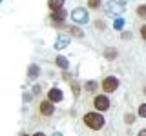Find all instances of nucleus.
Returning <instances> with one entry per match:
<instances>
[{"label":"nucleus","mask_w":146,"mask_h":136,"mask_svg":"<svg viewBox=\"0 0 146 136\" xmlns=\"http://www.w3.org/2000/svg\"><path fill=\"white\" fill-rule=\"evenodd\" d=\"M71 18H73V22H77V24H86V22L90 20L88 9H84V7H75V9L71 11Z\"/></svg>","instance_id":"nucleus-3"},{"label":"nucleus","mask_w":146,"mask_h":136,"mask_svg":"<svg viewBox=\"0 0 146 136\" xmlns=\"http://www.w3.org/2000/svg\"><path fill=\"white\" fill-rule=\"evenodd\" d=\"M126 4L128 0H110V2L104 4V13L110 16H117V15H122L126 9Z\"/></svg>","instance_id":"nucleus-1"},{"label":"nucleus","mask_w":146,"mask_h":136,"mask_svg":"<svg viewBox=\"0 0 146 136\" xmlns=\"http://www.w3.org/2000/svg\"><path fill=\"white\" fill-rule=\"evenodd\" d=\"M137 16H139V18H144V20H146V4H143V6L137 7Z\"/></svg>","instance_id":"nucleus-17"},{"label":"nucleus","mask_w":146,"mask_h":136,"mask_svg":"<svg viewBox=\"0 0 146 136\" xmlns=\"http://www.w3.org/2000/svg\"><path fill=\"white\" fill-rule=\"evenodd\" d=\"M71 93H73V96H79V93H80V85L79 84H77V82H73V84H71Z\"/></svg>","instance_id":"nucleus-18"},{"label":"nucleus","mask_w":146,"mask_h":136,"mask_svg":"<svg viewBox=\"0 0 146 136\" xmlns=\"http://www.w3.org/2000/svg\"><path fill=\"white\" fill-rule=\"evenodd\" d=\"M97 82H95V80H90V82H86V84H84V89L86 91H88V93H93V91L95 89H97Z\"/></svg>","instance_id":"nucleus-14"},{"label":"nucleus","mask_w":146,"mask_h":136,"mask_svg":"<svg viewBox=\"0 0 146 136\" xmlns=\"http://www.w3.org/2000/svg\"><path fill=\"white\" fill-rule=\"evenodd\" d=\"M97 27H99V29H104V27H106V24H104L102 20H97Z\"/></svg>","instance_id":"nucleus-23"},{"label":"nucleus","mask_w":146,"mask_h":136,"mask_svg":"<svg viewBox=\"0 0 146 136\" xmlns=\"http://www.w3.org/2000/svg\"><path fill=\"white\" fill-rule=\"evenodd\" d=\"M20 136H29V134H26V133H22V134H20Z\"/></svg>","instance_id":"nucleus-30"},{"label":"nucleus","mask_w":146,"mask_h":136,"mask_svg":"<svg viewBox=\"0 0 146 136\" xmlns=\"http://www.w3.org/2000/svg\"><path fill=\"white\" fill-rule=\"evenodd\" d=\"M133 122H135V114H133V112H126V114H124V124L131 125Z\"/></svg>","instance_id":"nucleus-16"},{"label":"nucleus","mask_w":146,"mask_h":136,"mask_svg":"<svg viewBox=\"0 0 146 136\" xmlns=\"http://www.w3.org/2000/svg\"><path fill=\"white\" fill-rule=\"evenodd\" d=\"M104 58H106V60H115L117 58V49L115 47H106L104 49Z\"/></svg>","instance_id":"nucleus-12"},{"label":"nucleus","mask_w":146,"mask_h":136,"mask_svg":"<svg viewBox=\"0 0 146 136\" xmlns=\"http://www.w3.org/2000/svg\"><path fill=\"white\" fill-rule=\"evenodd\" d=\"M141 36H143V40H146V24L141 27Z\"/></svg>","instance_id":"nucleus-22"},{"label":"nucleus","mask_w":146,"mask_h":136,"mask_svg":"<svg viewBox=\"0 0 146 136\" xmlns=\"http://www.w3.org/2000/svg\"><path fill=\"white\" fill-rule=\"evenodd\" d=\"M0 2H4V0H0Z\"/></svg>","instance_id":"nucleus-32"},{"label":"nucleus","mask_w":146,"mask_h":136,"mask_svg":"<svg viewBox=\"0 0 146 136\" xmlns=\"http://www.w3.org/2000/svg\"><path fill=\"white\" fill-rule=\"evenodd\" d=\"M62 98H64V94H62V91L60 89H49V93H48V100H51V102H62Z\"/></svg>","instance_id":"nucleus-8"},{"label":"nucleus","mask_w":146,"mask_h":136,"mask_svg":"<svg viewBox=\"0 0 146 136\" xmlns=\"http://www.w3.org/2000/svg\"><path fill=\"white\" fill-rule=\"evenodd\" d=\"M33 93H35V94H38V93H40V85H35V89H33Z\"/></svg>","instance_id":"nucleus-25"},{"label":"nucleus","mask_w":146,"mask_h":136,"mask_svg":"<svg viewBox=\"0 0 146 136\" xmlns=\"http://www.w3.org/2000/svg\"><path fill=\"white\" fill-rule=\"evenodd\" d=\"M139 116H143V118H146V103H143V105L139 107Z\"/></svg>","instance_id":"nucleus-21"},{"label":"nucleus","mask_w":146,"mask_h":136,"mask_svg":"<svg viewBox=\"0 0 146 136\" xmlns=\"http://www.w3.org/2000/svg\"><path fill=\"white\" fill-rule=\"evenodd\" d=\"M38 75H40V67L36 65V63H31V65L27 67V78L35 80V78H38Z\"/></svg>","instance_id":"nucleus-9"},{"label":"nucleus","mask_w":146,"mask_h":136,"mask_svg":"<svg viewBox=\"0 0 146 136\" xmlns=\"http://www.w3.org/2000/svg\"><path fill=\"white\" fill-rule=\"evenodd\" d=\"M93 105H95L97 111H108L110 109V100H108L106 94H99V96H95V100H93Z\"/></svg>","instance_id":"nucleus-5"},{"label":"nucleus","mask_w":146,"mask_h":136,"mask_svg":"<svg viewBox=\"0 0 146 136\" xmlns=\"http://www.w3.org/2000/svg\"><path fill=\"white\" fill-rule=\"evenodd\" d=\"M119 87V80L115 76H108V78L102 80V91L104 93H113V91H117Z\"/></svg>","instance_id":"nucleus-4"},{"label":"nucleus","mask_w":146,"mask_h":136,"mask_svg":"<svg viewBox=\"0 0 146 136\" xmlns=\"http://www.w3.org/2000/svg\"><path fill=\"white\" fill-rule=\"evenodd\" d=\"M113 27H115L117 31H121L122 27H124V20H122V18H115V22H113Z\"/></svg>","instance_id":"nucleus-19"},{"label":"nucleus","mask_w":146,"mask_h":136,"mask_svg":"<svg viewBox=\"0 0 146 136\" xmlns=\"http://www.w3.org/2000/svg\"><path fill=\"white\" fill-rule=\"evenodd\" d=\"M68 29H70V33H71L73 36H77V38H82V36H84V33H82V31L79 29V27H75V26L68 27Z\"/></svg>","instance_id":"nucleus-15"},{"label":"nucleus","mask_w":146,"mask_h":136,"mask_svg":"<svg viewBox=\"0 0 146 136\" xmlns=\"http://www.w3.org/2000/svg\"><path fill=\"white\" fill-rule=\"evenodd\" d=\"M68 44H70V36L60 33L57 36V40H55V49H57V51L58 49H64V47H68Z\"/></svg>","instance_id":"nucleus-7"},{"label":"nucleus","mask_w":146,"mask_h":136,"mask_svg":"<svg viewBox=\"0 0 146 136\" xmlns=\"http://www.w3.org/2000/svg\"><path fill=\"white\" fill-rule=\"evenodd\" d=\"M100 6V0H88V7H91V9H97Z\"/></svg>","instance_id":"nucleus-20"},{"label":"nucleus","mask_w":146,"mask_h":136,"mask_svg":"<svg viewBox=\"0 0 146 136\" xmlns=\"http://www.w3.org/2000/svg\"><path fill=\"white\" fill-rule=\"evenodd\" d=\"M137 136H146V129H141V131H139V134H137Z\"/></svg>","instance_id":"nucleus-26"},{"label":"nucleus","mask_w":146,"mask_h":136,"mask_svg":"<svg viewBox=\"0 0 146 136\" xmlns=\"http://www.w3.org/2000/svg\"><path fill=\"white\" fill-rule=\"evenodd\" d=\"M38 111H40V114H42V116H51L53 112H55L53 102H51V100H44V102H40Z\"/></svg>","instance_id":"nucleus-6"},{"label":"nucleus","mask_w":146,"mask_h":136,"mask_svg":"<svg viewBox=\"0 0 146 136\" xmlns=\"http://www.w3.org/2000/svg\"><path fill=\"white\" fill-rule=\"evenodd\" d=\"M122 38H124V40H130L131 38V33H122Z\"/></svg>","instance_id":"nucleus-24"},{"label":"nucleus","mask_w":146,"mask_h":136,"mask_svg":"<svg viewBox=\"0 0 146 136\" xmlns=\"http://www.w3.org/2000/svg\"><path fill=\"white\" fill-rule=\"evenodd\" d=\"M64 2H66V0H48V7L51 9V11H58V9H62Z\"/></svg>","instance_id":"nucleus-11"},{"label":"nucleus","mask_w":146,"mask_h":136,"mask_svg":"<svg viewBox=\"0 0 146 136\" xmlns=\"http://www.w3.org/2000/svg\"><path fill=\"white\" fill-rule=\"evenodd\" d=\"M55 63H57V67H60V69H68V67H70V60H68L66 56H57Z\"/></svg>","instance_id":"nucleus-13"},{"label":"nucleus","mask_w":146,"mask_h":136,"mask_svg":"<svg viewBox=\"0 0 146 136\" xmlns=\"http://www.w3.org/2000/svg\"><path fill=\"white\" fill-rule=\"evenodd\" d=\"M33 136H46L44 133H36V134H33Z\"/></svg>","instance_id":"nucleus-28"},{"label":"nucleus","mask_w":146,"mask_h":136,"mask_svg":"<svg viewBox=\"0 0 146 136\" xmlns=\"http://www.w3.org/2000/svg\"><path fill=\"white\" fill-rule=\"evenodd\" d=\"M53 136H62V134L60 133H53Z\"/></svg>","instance_id":"nucleus-29"},{"label":"nucleus","mask_w":146,"mask_h":136,"mask_svg":"<svg viewBox=\"0 0 146 136\" xmlns=\"http://www.w3.org/2000/svg\"><path fill=\"white\" fill-rule=\"evenodd\" d=\"M27 100H31V94L26 93V94H24V102H27Z\"/></svg>","instance_id":"nucleus-27"},{"label":"nucleus","mask_w":146,"mask_h":136,"mask_svg":"<svg viewBox=\"0 0 146 136\" xmlns=\"http://www.w3.org/2000/svg\"><path fill=\"white\" fill-rule=\"evenodd\" d=\"M143 93H144V94H146V87H144V89H143Z\"/></svg>","instance_id":"nucleus-31"},{"label":"nucleus","mask_w":146,"mask_h":136,"mask_svg":"<svg viewBox=\"0 0 146 136\" xmlns=\"http://www.w3.org/2000/svg\"><path fill=\"white\" fill-rule=\"evenodd\" d=\"M82 122H84L86 127L97 131V129H100V127L104 125V116L99 114V112H86L84 118H82Z\"/></svg>","instance_id":"nucleus-2"},{"label":"nucleus","mask_w":146,"mask_h":136,"mask_svg":"<svg viewBox=\"0 0 146 136\" xmlns=\"http://www.w3.org/2000/svg\"><path fill=\"white\" fill-rule=\"evenodd\" d=\"M66 15L68 13L64 11V9H58V11H53L51 13V20L57 24V22H64V18H66Z\"/></svg>","instance_id":"nucleus-10"}]
</instances>
